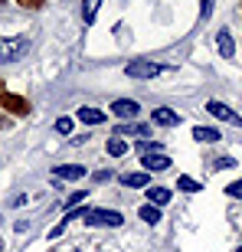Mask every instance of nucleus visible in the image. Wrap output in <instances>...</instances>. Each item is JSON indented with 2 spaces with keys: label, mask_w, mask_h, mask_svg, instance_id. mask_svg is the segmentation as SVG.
Instances as JSON below:
<instances>
[{
  "label": "nucleus",
  "mask_w": 242,
  "mask_h": 252,
  "mask_svg": "<svg viewBox=\"0 0 242 252\" xmlns=\"http://www.w3.org/2000/svg\"><path fill=\"white\" fill-rule=\"evenodd\" d=\"M82 223H85V226H108V229H115V226L124 223V216H121L118 210H102V206H89V213H85Z\"/></svg>",
  "instance_id": "2"
},
{
  "label": "nucleus",
  "mask_w": 242,
  "mask_h": 252,
  "mask_svg": "<svg viewBox=\"0 0 242 252\" xmlns=\"http://www.w3.org/2000/svg\"><path fill=\"white\" fill-rule=\"evenodd\" d=\"M17 3L23 10H43V7H46V0H17Z\"/></svg>",
  "instance_id": "26"
},
{
  "label": "nucleus",
  "mask_w": 242,
  "mask_h": 252,
  "mask_svg": "<svg viewBox=\"0 0 242 252\" xmlns=\"http://www.w3.org/2000/svg\"><path fill=\"white\" fill-rule=\"evenodd\" d=\"M65 226H69V216H65V220H62L59 226H53V229H49V239H56V236H62V233H65Z\"/></svg>",
  "instance_id": "27"
},
{
  "label": "nucleus",
  "mask_w": 242,
  "mask_h": 252,
  "mask_svg": "<svg viewBox=\"0 0 242 252\" xmlns=\"http://www.w3.org/2000/svg\"><path fill=\"white\" fill-rule=\"evenodd\" d=\"M0 108L10 115H17V118H27L30 115V102L23 98V95L17 92H7V89H0Z\"/></svg>",
  "instance_id": "4"
},
{
  "label": "nucleus",
  "mask_w": 242,
  "mask_h": 252,
  "mask_svg": "<svg viewBox=\"0 0 242 252\" xmlns=\"http://www.w3.org/2000/svg\"><path fill=\"white\" fill-rule=\"evenodd\" d=\"M239 252H242V249H239Z\"/></svg>",
  "instance_id": "30"
},
{
  "label": "nucleus",
  "mask_w": 242,
  "mask_h": 252,
  "mask_svg": "<svg viewBox=\"0 0 242 252\" xmlns=\"http://www.w3.org/2000/svg\"><path fill=\"white\" fill-rule=\"evenodd\" d=\"M112 115H118L121 122H131L134 115H141V105L131 102V98H115L112 102Z\"/></svg>",
  "instance_id": "8"
},
{
  "label": "nucleus",
  "mask_w": 242,
  "mask_h": 252,
  "mask_svg": "<svg viewBox=\"0 0 242 252\" xmlns=\"http://www.w3.org/2000/svg\"><path fill=\"white\" fill-rule=\"evenodd\" d=\"M151 122L157 125V128H177L183 118H180L174 108H167V105H160V108H154V115H151Z\"/></svg>",
  "instance_id": "7"
},
{
  "label": "nucleus",
  "mask_w": 242,
  "mask_h": 252,
  "mask_svg": "<svg viewBox=\"0 0 242 252\" xmlns=\"http://www.w3.org/2000/svg\"><path fill=\"white\" fill-rule=\"evenodd\" d=\"M7 125H10V122H7V118H0V128H7Z\"/></svg>",
  "instance_id": "29"
},
{
  "label": "nucleus",
  "mask_w": 242,
  "mask_h": 252,
  "mask_svg": "<svg viewBox=\"0 0 242 252\" xmlns=\"http://www.w3.org/2000/svg\"><path fill=\"white\" fill-rule=\"evenodd\" d=\"M85 196H89V193H85V190H75V193H69V200H65V210H75V206L82 203Z\"/></svg>",
  "instance_id": "21"
},
{
  "label": "nucleus",
  "mask_w": 242,
  "mask_h": 252,
  "mask_svg": "<svg viewBox=\"0 0 242 252\" xmlns=\"http://www.w3.org/2000/svg\"><path fill=\"white\" fill-rule=\"evenodd\" d=\"M138 151H141V154H164V144H160V141L144 138V141H138Z\"/></svg>",
  "instance_id": "20"
},
{
  "label": "nucleus",
  "mask_w": 242,
  "mask_h": 252,
  "mask_svg": "<svg viewBox=\"0 0 242 252\" xmlns=\"http://www.w3.org/2000/svg\"><path fill=\"white\" fill-rule=\"evenodd\" d=\"M124 72H128L131 79H157V75L167 72V65L154 63V59H131V63L124 65Z\"/></svg>",
  "instance_id": "1"
},
{
  "label": "nucleus",
  "mask_w": 242,
  "mask_h": 252,
  "mask_svg": "<svg viewBox=\"0 0 242 252\" xmlns=\"http://www.w3.org/2000/svg\"><path fill=\"white\" fill-rule=\"evenodd\" d=\"M177 190H180V193H203V184H200V180H193V177H186V174H183V177L177 180Z\"/></svg>",
  "instance_id": "18"
},
{
  "label": "nucleus",
  "mask_w": 242,
  "mask_h": 252,
  "mask_svg": "<svg viewBox=\"0 0 242 252\" xmlns=\"http://www.w3.org/2000/svg\"><path fill=\"white\" fill-rule=\"evenodd\" d=\"M206 112L213 115V118H219V122H226V125H233V128H242V115H236L229 105H223V102H210L206 105Z\"/></svg>",
  "instance_id": "5"
},
{
  "label": "nucleus",
  "mask_w": 242,
  "mask_h": 252,
  "mask_svg": "<svg viewBox=\"0 0 242 252\" xmlns=\"http://www.w3.org/2000/svg\"><path fill=\"white\" fill-rule=\"evenodd\" d=\"M148 203L160 210L164 203H170V190L167 187H148Z\"/></svg>",
  "instance_id": "14"
},
{
  "label": "nucleus",
  "mask_w": 242,
  "mask_h": 252,
  "mask_svg": "<svg viewBox=\"0 0 242 252\" xmlns=\"http://www.w3.org/2000/svg\"><path fill=\"white\" fill-rule=\"evenodd\" d=\"M226 196H233V200H242V180H233V184L226 187Z\"/></svg>",
  "instance_id": "24"
},
{
  "label": "nucleus",
  "mask_w": 242,
  "mask_h": 252,
  "mask_svg": "<svg viewBox=\"0 0 242 252\" xmlns=\"http://www.w3.org/2000/svg\"><path fill=\"white\" fill-rule=\"evenodd\" d=\"M124 187H148V170H134V174H121Z\"/></svg>",
  "instance_id": "16"
},
{
  "label": "nucleus",
  "mask_w": 242,
  "mask_h": 252,
  "mask_svg": "<svg viewBox=\"0 0 242 252\" xmlns=\"http://www.w3.org/2000/svg\"><path fill=\"white\" fill-rule=\"evenodd\" d=\"M105 180H112V170H98L95 174V184H105Z\"/></svg>",
  "instance_id": "28"
},
{
  "label": "nucleus",
  "mask_w": 242,
  "mask_h": 252,
  "mask_svg": "<svg viewBox=\"0 0 242 252\" xmlns=\"http://www.w3.org/2000/svg\"><path fill=\"white\" fill-rule=\"evenodd\" d=\"M213 167H216V170H233V167H236V160H233V158H216V160H213Z\"/></svg>",
  "instance_id": "25"
},
{
  "label": "nucleus",
  "mask_w": 242,
  "mask_h": 252,
  "mask_svg": "<svg viewBox=\"0 0 242 252\" xmlns=\"http://www.w3.org/2000/svg\"><path fill=\"white\" fill-rule=\"evenodd\" d=\"M213 7H216V0H200V17L210 20L213 17Z\"/></svg>",
  "instance_id": "23"
},
{
  "label": "nucleus",
  "mask_w": 242,
  "mask_h": 252,
  "mask_svg": "<svg viewBox=\"0 0 242 252\" xmlns=\"http://www.w3.org/2000/svg\"><path fill=\"white\" fill-rule=\"evenodd\" d=\"M105 151H108V158H124V154H128V141L115 134V138H108V144H105Z\"/></svg>",
  "instance_id": "15"
},
{
  "label": "nucleus",
  "mask_w": 242,
  "mask_h": 252,
  "mask_svg": "<svg viewBox=\"0 0 242 252\" xmlns=\"http://www.w3.org/2000/svg\"><path fill=\"white\" fill-rule=\"evenodd\" d=\"M72 128H75L72 118H59V122H56V131H59V134H72Z\"/></svg>",
  "instance_id": "22"
},
{
  "label": "nucleus",
  "mask_w": 242,
  "mask_h": 252,
  "mask_svg": "<svg viewBox=\"0 0 242 252\" xmlns=\"http://www.w3.org/2000/svg\"><path fill=\"white\" fill-rule=\"evenodd\" d=\"M27 39H17V36H0V65L3 63H17L23 53H27Z\"/></svg>",
  "instance_id": "3"
},
{
  "label": "nucleus",
  "mask_w": 242,
  "mask_h": 252,
  "mask_svg": "<svg viewBox=\"0 0 242 252\" xmlns=\"http://www.w3.org/2000/svg\"><path fill=\"white\" fill-rule=\"evenodd\" d=\"M115 134H118V138H148V134H151V125H141V122H121Z\"/></svg>",
  "instance_id": "9"
},
{
  "label": "nucleus",
  "mask_w": 242,
  "mask_h": 252,
  "mask_svg": "<svg viewBox=\"0 0 242 252\" xmlns=\"http://www.w3.org/2000/svg\"><path fill=\"white\" fill-rule=\"evenodd\" d=\"M141 167L148 170V174H164V170H170L174 164H170L167 154H141Z\"/></svg>",
  "instance_id": "6"
},
{
  "label": "nucleus",
  "mask_w": 242,
  "mask_h": 252,
  "mask_svg": "<svg viewBox=\"0 0 242 252\" xmlns=\"http://www.w3.org/2000/svg\"><path fill=\"white\" fill-rule=\"evenodd\" d=\"M98 10H102V0H85V3H82V20H85V23H95Z\"/></svg>",
  "instance_id": "19"
},
{
  "label": "nucleus",
  "mask_w": 242,
  "mask_h": 252,
  "mask_svg": "<svg viewBox=\"0 0 242 252\" xmlns=\"http://www.w3.org/2000/svg\"><path fill=\"white\" fill-rule=\"evenodd\" d=\"M216 46H219V53H223L226 59H233L236 56V43H233V33H229V30H219V33H216Z\"/></svg>",
  "instance_id": "12"
},
{
  "label": "nucleus",
  "mask_w": 242,
  "mask_h": 252,
  "mask_svg": "<svg viewBox=\"0 0 242 252\" xmlns=\"http://www.w3.org/2000/svg\"><path fill=\"white\" fill-rule=\"evenodd\" d=\"M89 170L82 164H62V167H53V177H62V180H82Z\"/></svg>",
  "instance_id": "10"
},
{
  "label": "nucleus",
  "mask_w": 242,
  "mask_h": 252,
  "mask_svg": "<svg viewBox=\"0 0 242 252\" xmlns=\"http://www.w3.org/2000/svg\"><path fill=\"white\" fill-rule=\"evenodd\" d=\"M75 115H79V122H82V125H102L105 118H108L102 108H92V105H82Z\"/></svg>",
  "instance_id": "11"
},
{
  "label": "nucleus",
  "mask_w": 242,
  "mask_h": 252,
  "mask_svg": "<svg viewBox=\"0 0 242 252\" xmlns=\"http://www.w3.org/2000/svg\"><path fill=\"white\" fill-rule=\"evenodd\" d=\"M138 216H141V220H144L148 226H157V223H160V210H157V206H151V203H144V206H141V210H138Z\"/></svg>",
  "instance_id": "17"
},
{
  "label": "nucleus",
  "mask_w": 242,
  "mask_h": 252,
  "mask_svg": "<svg viewBox=\"0 0 242 252\" xmlns=\"http://www.w3.org/2000/svg\"><path fill=\"white\" fill-rule=\"evenodd\" d=\"M193 141H200V144H216V141H219V131L206 128V125H196L193 128Z\"/></svg>",
  "instance_id": "13"
}]
</instances>
